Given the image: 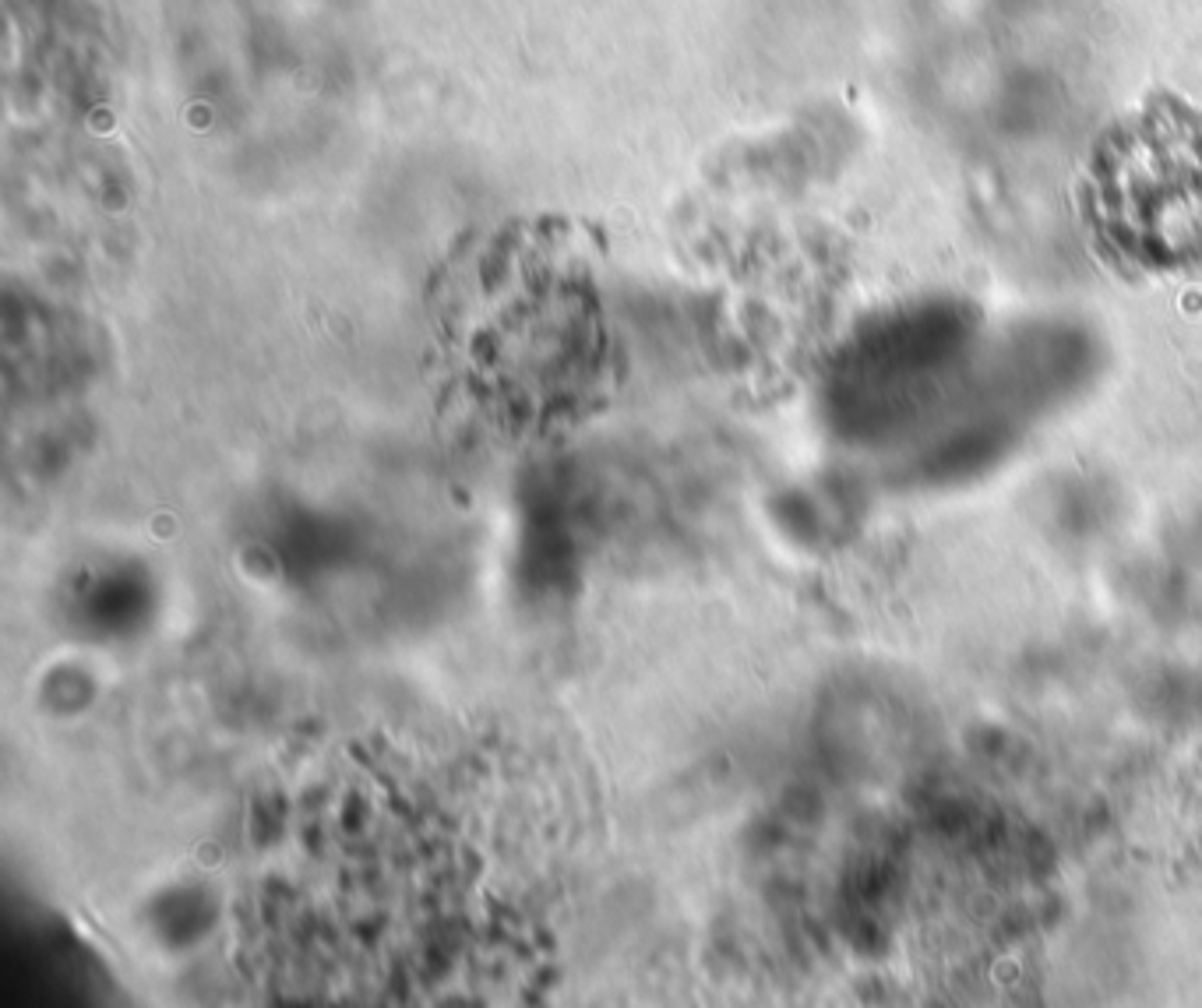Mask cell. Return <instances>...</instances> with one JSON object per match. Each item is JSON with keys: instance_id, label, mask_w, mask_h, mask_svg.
<instances>
[{"instance_id": "cell-1", "label": "cell", "mask_w": 1202, "mask_h": 1008, "mask_svg": "<svg viewBox=\"0 0 1202 1008\" xmlns=\"http://www.w3.org/2000/svg\"><path fill=\"white\" fill-rule=\"evenodd\" d=\"M1087 201L1110 251L1139 265L1202 261V110L1174 93L1100 131L1087 166Z\"/></svg>"}]
</instances>
